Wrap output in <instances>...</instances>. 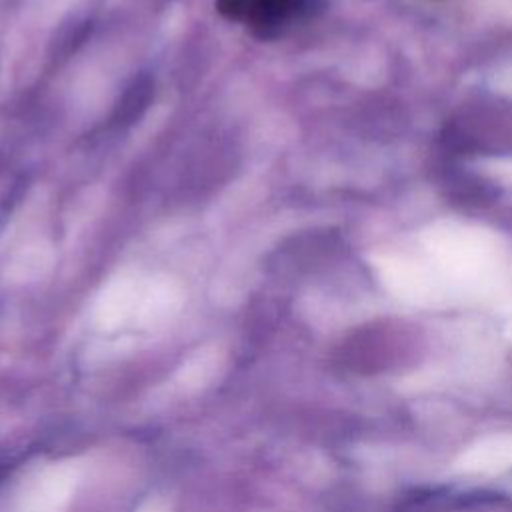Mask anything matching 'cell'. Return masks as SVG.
Instances as JSON below:
<instances>
[{
  "label": "cell",
  "instance_id": "obj_2",
  "mask_svg": "<svg viewBox=\"0 0 512 512\" xmlns=\"http://www.w3.org/2000/svg\"><path fill=\"white\" fill-rule=\"evenodd\" d=\"M398 512H512V500L488 492L426 490L406 498Z\"/></svg>",
  "mask_w": 512,
  "mask_h": 512
},
{
  "label": "cell",
  "instance_id": "obj_1",
  "mask_svg": "<svg viewBox=\"0 0 512 512\" xmlns=\"http://www.w3.org/2000/svg\"><path fill=\"white\" fill-rule=\"evenodd\" d=\"M216 6L256 38L272 40L314 20L326 0H216Z\"/></svg>",
  "mask_w": 512,
  "mask_h": 512
}]
</instances>
